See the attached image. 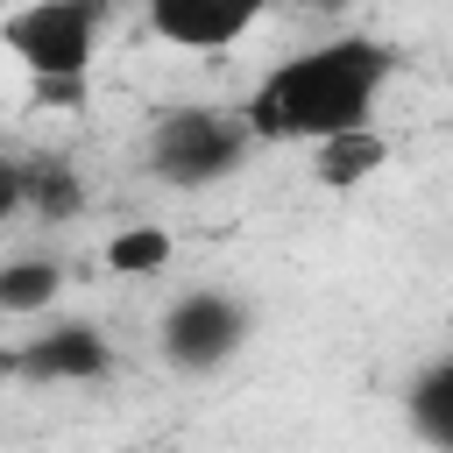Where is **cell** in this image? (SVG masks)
Returning <instances> with one entry per match:
<instances>
[{
    "label": "cell",
    "instance_id": "6da1fadb",
    "mask_svg": "<svg viewBox=\"0 0 453 453\" xmlns=\"http://www.w3.org/2000/svg\"><path fill=\"white\" fill-rule=\"evenodd\" d=\"M389 71H396V50H382L368 35H340V42H319L290 64H276L255 85V99L241 106V120L255 142H326L340 127H368Z\"/></svg>",
    "mask_w": 453,
    "mask_h": 453
},
{
    "label": "cell",
    "instance_id": "7a4b0ae2",
    "mask_svg": "<svg viewBox=\"0 0 453 453\" xmlns=\"http://www.w3.org/2000/svg\"><path fill=\"white\" fill-rule=\"evenodd\" d=\"M248 142H255V134H248L241 113H219V106H170V113L156 120V134H149V170H156L163 184L198 191V184H219L226 170H241Z\"/></svg>",
    "mask_w": 453,
    "mask_h": 453
},
{
    "label": "cell",
    "instance_id": "3957f363",
    "mask_svg": "<svg viewBox=\"0 0 453 453\" xmlns=\"http://www.w3.org/2000/svg\"><path fill=\"white\" fill-rule=\"evenodd\" d=\"M106 0H28L0 21V42L28 64V78H85Z\"/></svg>",
    "mask_w": 453,
    "mask_h": 453
},
{
    "label": "cell",
    "instance_id": "277c9868",
    "mask_svg": "<svg viewBox=\"0 0 453 453\" xmlns=\"http://www.w3.org/2000/svg\"><path fill=\"white\" fill-rule=\"evenodd\" d=\"M241 340H248V304H234L226 290H191L163 319V361L170 368H191V375L234 361Z\"/></svg>",
    "mask_w": 453,
    "mask_h": 453
},
{
    "label": "cell",
    "instance_id": "5b68a950",
    "mask_svg": "<svg viewBox=\"0 0 453 453\" xmlns=\"http://www.w3.org/2000/svg\"><path fill=\"white\" fill-rule=\"evenodd\" d=\"M269 0H149V28L177 50H226L262 21Z\"/></svg>",
    "mask_w": 453,
    "mask_h": 453
},
{
    "label": "cell",
    "instance_id": "8992f818",
    "mask_svg": "<svg viewBox=\"0 0 453 453\" xmlns=\"http://www.w3.org/2000/svg\"><path fill=\"white\" fill-rule=\"evenodd\" d=\"M106 368H113V347L92 326H57L14 354V375H28V382H92Z\"/></svg>",
    "mask_w": 453,
    "mask_h": 453
},
{
    "label": "cell",
    "instance_id": "52a82bcc",
    "mask_svg": "<svg viewBox=\"0 0 453 453\" xmlns=\"http://www.w3.org/2000/svg\"><path fill=\"white\" fill-rule=\"evenodd\" d=\"M311 149H319V156H311V177L333 184V191L361 184V177L382 170V156H389V142H382L375 127H340V134H326V142H311Z\"/></svg>",
    "mask_w": 453,
    "mask_h": 453
},
{
    "label": "cell",
    "instance_id": "ba28073f",
    "mask_svg": "<svg viewBox=\"0 0 453 453\" xmlns=\"http://www.w3.org/2000/svg\"><path fill=\"white\" fill-rule=\"evenodd\" d=\"M21 205H28L35 219L64 226V219H78V212H85V184H78V170H71V163L42 156V163H21Z\"/></svg>",
    "mask_w": 453,
    "mask_h": 453
},
{
    "label": "cell",
    "instance_id": "9c48e42d",
    "mask_svg": "<svg viewBox=\"0 0 453 453\" xmlns=\"http://www.w3.org/2000/svg\"><path fill=\"white\" fill-rule=\"evenodd\" d=\"M403 411H411V425H418V439L425 446H453V361H432L418 382H411V396H403Z\"/></svg>",
    "mask_w": 453,
    "mask_h": 453
},
{
    "label": "cell",
    "instance_id": "30bf717a",
    "mask_svg": "<svg viewBox=\"0 0 453 453\" xmlns=\"http://www.w3.org/2000/svg\"><path fill=\"white\" fill-rule=\"evenodd\" d=\"M57 290H64L57 262H42V255L0 262V311H42V304H57Z\"/></svg>",
    "mask_w": 453,
    "mask_h": 453
},
{
    "label": "cell",
    "instance_id": "8fae6325",
    "mask_svg": "<svg viewBox=\"0 0 453 453\" xmlns=\"http://www.w3.org/2000/svg\"><path fill=\"white\" fill-rule=\"evenodd\" d=\"M106 269L113 276H156V269H170V226H120L106 241Z\"/></svg>",
    "mask_w": 453,
    "mask_h": 453
},
{
    "label": "cell",
    "instance_id": "7c38bea8",
    "mask_svg": "<svg viewBox=\"0 0 453 453\" xmlns=\"http://www.w3.org/2000/svg\"><path fill=\"white\" fill-rule=\"evenodd\" d=\"M35 106H85V78H35Z\"/></svg>",
    "mask_w": 453,
    "mask_h": 453
},
{
    "label": "cell",
    "instance_id": "4fadbf2b",
    "mask_svg": "<svg viewBox=\"0 0 453 453\" xmlns=\"http://www.w3.org/2000/svg\"><path fill=\"white\" fill-rule=\"evenodd\" d=\"M21 212V163L14 156H0V226Z\"/></svg>",
    "mask_w": 453,
    "mask_h": 453
},
{
    "label": "cell",
    "instance_id": "5bb4252c",
    "mask_svg": "<svg viewBox=\"0 0 453 453\" xmlns=\"http://www.w3.org/2000/svg\"><path fill=\"white\" fill-rule=\"evenodd\" d=\"M7 375H14V354H0V382H7Z\"/></svg>",
    "mask_w": 453,
    "mask_h": 453
},
{
    "label": "cell",
    "instance_id": "9a60e30c",
    "mask_svg": "<svg viewBox=\"0 0 453 453\" xmlns=\"http://www.w3.org/2000/svg\"><path fill=\"white\" fill-rule=\"evenodd\" d=\"M149 453H184V446H149Z\"/></svg>",
    "mask_w": 453,
    "mask_h": 453
},
{
    "label": "cell",
    "instance_id": "2e32d148",
    "mask_svg": "<svg viewBox=\"0 0 453 453\" xmlns=\"http://www.w3.org/2000/svg\"><path fill=\"white\" fill-rule=\"evenodd\" d=\"M319 7H340V0H319Z\"/></svg>",
    "mask_w": 453,
    "mask_h": 453
}]
</instances>
